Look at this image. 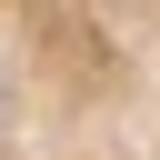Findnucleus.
<instances>
[{"label": "nucleus", "instance_id": "nucleus-1", "mask_svg": "<svg viewBox=\"0 0 160 160\" xmlns=\"http://www.w3.org/2000/svg\"><path fill=\"white\" fill-rule=\"evenodd\" d=\"M0 160H160V0H0Z\"/></svg>", "mask_w": 160, "mask_h": 160}]
</instances>
